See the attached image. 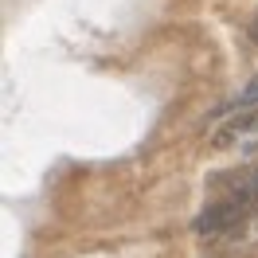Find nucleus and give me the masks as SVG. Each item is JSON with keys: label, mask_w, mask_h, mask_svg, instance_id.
Returning <instances> with one entry per match:
<instances>
[{"label": "nucleus", "mask_w": 258, "mask_h": 258, "mask_svg": "<svg viewBox=\"0 0 258 258\" xmlns=\"http://www.w3.org/2000/svg\"><path fill=\"white\" fill-rule=\"evenodd\" d=\"M258 211L254 200H246V196L239 192H223V200H211L208 208H204V215L196 219V231L200 235H231V231H239L250 215Z\"/></svg>", "instance_id": "obj_1"}, {"label": "nucleus", "mask_w": 258, "mask_h": 258, "mask_svg": "<svg viewBox=\"0 0 258 258\" xmlns=\"http://www.w3.org/2000/svg\"><path fill=\"white\" fill-rule=\"evenodd\" d=\"M254 129H258V110L254 113H235L231 121H223V125L215 129L211 145H215V149H231V145H239L242 137H250Z\"/></svg>", "instance_id": "obj_2"}, {"label": "nucleus", "mask_w": 258, "mask_h": 258, "mask_svg": "<svg viewBox=\"0 0 258 258\" xmlns=\"http://www.w3.org/2000/svg\"><path fill=\"white\" fill-rule=\"evenodd\" d=\"M223 192H239V196H246V200L258 204V164L254 168H242V172H227Z\"/></svg>", "instance_id": "obj_3"}, {"label": "nucleus", "mask_w": 258, "mask_h": 258, "mask_svg": "<svg viewBox=\"0 0 258 258\" xmlns=\"http://www.w3.org/2000/svg\"><path fill=\"white\" fill-rule=\"evenodd\" d=\"M239 102H242V106H250V102H254V106H258V75H254V79H250V82H246V90H242V94H239Z\"/></svg>", "instance_id": "obj_4"}, {"label": "nucleus", "mask_w": 258, "mask_h": 258, "mask_svg": "<svg viewBox=\"0 0 258 258\" xmlns=\"http://www.w3.org/2000/svg\"><path fill=\"white\" fill-rule=\"evenodd\" d=\"M246 35H250V43H254V47H258V20H254V24H250V32H246Z\"/></svg>", "instance_id": "obj_5"}]
</instances>
